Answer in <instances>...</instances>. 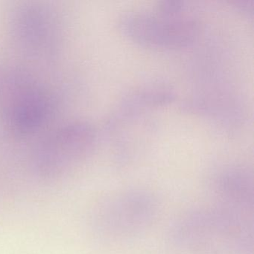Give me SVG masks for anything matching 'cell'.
<instances>
[{
	"instance_id": "1",
	"label": "cell",
	"mask_w": 254,
	"mask_h": 254,
	"mask_svg": "<svg viewBox=\"0 0 254 254\" xmlns=\"http://www.w3.org/2000/svg\"><path fill=\"white\" fill-rule=\"evenodd\" d=\"M252 218L216 206L194 208L175 219L171 244L187 254H254Z\"/></svg>"
},
{
	"instance_id": "2",
	"label": "cell",
	"mask_w": 254,
	"mask_h": 254,
	"mask_svg": "<svg viewBox=\"0 0 254 254\" xmlns=\"http://www.w3.org/2000/svg\"><path fill=\"white\" fill-rule=\"evenodd\" d=\"M129 39L143 47L173 50L190 45L197 34V23L184 2L165 1L155 11H130L119 20Z\"/></svg>"
},
{
	"instance_id": "3",
	"label": "cell",
	"mask_w": 254,
	"mask_h": 254,
	"mask_svg": "<svg viewBox=\"0 0 254 254\" xmlns=\"http://www.w3.org/2000/svg\"><path fill=\"white\" fill-rule=\"evenodd\" d=\"M159 205L152 193L138 188L113 193L95 208L91 224L109 242H127L145 233L155 222Z\"/></svg>"
},
{
	"instance_id": "4",
	"label": "cell",
	"mask_w": 254,
	"mask_h": 254,
	"mask_svg": "<svg viewBox=\"0 0 254 254\" xmlns=\"http://www.w3.org/2000/svg\"><path fill=\"white\" fill-rule=\"evenodd\" d=\"M96 144V131L90 123L69 122L50 132L38 144L32 153V168L41 176H60L87 158Z\"/></svg>"
},
{
	"instance_id": "5",
	"label": "cell",
	"mask_w": 254,
	"mask_h": 254,
	"mask_svg": "<svg viewBox=\"0 0 254 254\" xmlns=\"http://www.w3.org/2000/svg\"><path fill=\"white\" fill-rule=\"evenodd\" d=\"M13 38L31 54H50L59 47L62 22L57 11L45 4L24 2L13 8L10 16Z\"/></svg>"
},
{
	"instance_id": "6",
	"label": "cell",
	"mask_w": 254,
	"mask_h": 254,
	"mask_svg": "<svg viewBox=\"0 0 254 254\" xmlns=\"http://www.w3.org/2000/svg\"><path fill=\"white\" fill-rule=\"evenodd\" d=\"M4 120L17 136L39 131L53 117L55 101L50 92L32 84H17L6 96Z\"/></svg>"
},
{
	"instance_id": "7",
	"label": "cell",
	"mask_w": 254,
	"mask_h": 254,
	"mask_svg": "<svg viewBox=\"0 0 254 254\" xmlns=\"http://www.w3.org/2000/svg\"><path fill=\"white\" fill-rule=\"evenodd\" d=\"M215 206L251 216L254 205V181L248 168L227 166L212 175L207 185Z\"/></svg>"
}]
</instances>
